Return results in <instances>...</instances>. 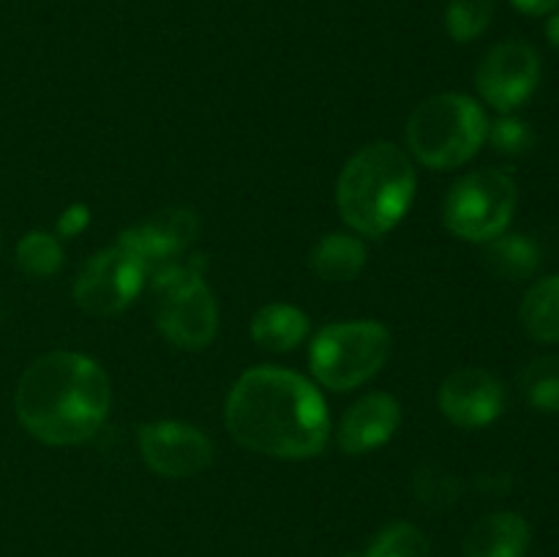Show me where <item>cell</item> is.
Returning a JSON list of instances; mask_svg holds the SVG:
<instances>
[{
  "mask_svg": "<svg viewBox=\"0 0 559 557\" xmlns=\"http://www.w3.org/2000/svg\"><path fill=\"white\" fill-rule=\"evenodd\" d=\"M202 254L191 262H167L153 271L156 325L167 342L180 349H205L216 339L218 306L207 289Z\"/></svg>",
  "mask_w": 559,
  "mask_h": 557,
  "instance_id": "obj_5",
  "label": "cell"
},
{
  "mask_svg": "<svg viewBox=\"0 0 559 557\" xmlns=\"http://www.w3.org/2000/svg\"><path fill=\"white\" fill-rule=\"evenodd\" d=\"M546 38H549L551 47H555L559 52V9L551 11L549 22H546Z\"/></svg>",
  "mask_w": 559,
  "mask_h": 557,
  "instance_id": "obj_27",
  "label": "cell"
},
{
  "mask_svg": "<svg viewBox=\"0 0 559 557\" xmlns=\"http://www.w3.org/2000/svg\"><path fill=\"white\" fill-rule=\"evenodd\" d=\"M224 420L240 446L273 459H311L331 437L320 391L306 377L276 366H257L238 377Z\"/></svg>",
  "mask_w": 559,
  "mask_h": 557,
  "instance_id": "obj_1",
  "label": "cell"
},
{
  "mask_svg": "<svg viewBox=\"0 0 559 557\" xmlns=\"http://www.w3.org/2000/svg\"><path fill=\"white\" fill-rule=\"evenodd\" d=\"M16 418L47 446H76L102 429L109 413V377L82 353H47L22 371Z\"/></svg>",
  "mask_w": 559,
  "mask_h": 557,
  "instance_id": "obj_2",
  "label": "cell"
},
{
  "mask_svg": "<svg viewBox=\"0 0 559 557\" xmlns=\"http://www.w3.org/2000/svg\"><path fill=\"white\" fill-rule=\"evenodd\" d=\"M360 557H431L429 541L415 524L393 522L371 541L366 555Z\"/></svg>",
  "mask_w": 559,
  "mask_h": 557,
  "instance_id": "obj_23",
  "label": "cell"
},
{
  "mask_svg": "<svg viewBox=\"0 0 559 557\" xmlns=\"http://www.w3.org/2000/svg\"><path fill=\"white\" fill-rule=\"evenodd\" d=\"M440 413L462 429H478L497 420L506 410V388L491 371L464 366L442 380L437 393Z\"/></svg>",
  "mask_w": 559,
  "mask_h": 557,
  "instance_id": "obj_11",
  "label": "cell"
},
{
  "mask_svg": "<svg viewBox=\"0 0 559 557\" xmlns=\"http://www.w3.org/2000/svg\"><path fill=\"white\" fill-rule=\"evenodd\" d=\"M522 325L535 342H559V273L540 278L522 300Z\"/></svg>",
  "mask_w": 559,
  "mask_h": 557,
  "instance_id": "obj_18",
  "label": "cell"
},
{
  "mask_svg": "<svg viewBox=\"0 0 559 557\" xmlns=\"http://www.w3.org/2000/svg\"><path fill=\"white\" fill-rule=\"evenodd\" d=\"M415 497L429 511H445L462 495V481L453 473L442 470L440 464H420L413 478Z\"/></svg>",
  "mask_w": 559,
  "mask_h": 557,
  "instance_id": "obj_21",
  "label": "cell"
},
{
  "mask_svg": "<svg viewBox=\"0 0 559 557\" xmlns=\"http://www.w3.org/2000/svg\"><path fill=\"white\" fill-rule=\"evenodd\" d=\"M87 224H91V211H87V205L76 202V205H69L63 213H60L58 235H63V238H74V235H80Z\"/></svg>",
  "mask_w": 559,
  "mask_h": 557,
  "instance_id": "obj_25",
  "label": "cell"
},
{
  "mask_svg": "<svg viewBox=\"0 0 559 557\" xmlns=\"http://www.w3.org/2000/svg\"><path fill=\"white\" fill-rule=\"evenodd\" d=\"M16 265L31 278H49L58 273L63 265V246L58 235L41 233V229L22 235L16 244Z\"/></svg>",
  "mask_w": 559,
  "mask_h": 557,
  "instance_id": "obj_19",
  "label": "cell"
},
{
  "mask_svg": "<svg viewBox=\"0 0 559 557\" xmlns=\"http://www.w3.org/2000/svg\"><path fill=\"white\" fill-rule=\"evenodd\" d=\"M495 16V0H448L445 31L453 42H475Z\"/></svg>",
  "mask_w": 559,
  "mask_h": 557,
  "instance_id": "obj_22",
  "label": "cell"
},
{
  "mask_svg": "<svg viewBox=\"0 0 559 557\" xmlns=\"http://www.w3.org/2000/svg\"><path fill=\"white\" fill-rule=\"evenodd\" d=\"M349 557H360V555H349Z\"/></svg>",
  "mask_w": 559,
  "mask_h": 557,
  "instance_id": "obj_29",
  "label": "cell"
},
{
  "mask_svg": "<svg viewBox=\"0 0 559 557\" xmlns=\"http://www.w3.org/2000/svg\"><path fill=\"white\" fill-rule=\"evenodd\" d=\"M309 333V317L289 304H267L251 317V339L271 353H289Z\"/></svg>",
  "mask_w": 559,
  "mask_h": 557,
  "instance_id": "obj_15",
  "label": "cell"
},
{
  "mask_svg": "<svg viewBox=\"0 0 559 557\" xmlns=\"http://www.w3.org/2000/svg\"><path fill=\"white\" fill-rule=\"evenodd\" d=\"M145 278V260L120 235L118 244L102 249L85 262L74 282V300L87 315L115 317L140 295Z\"/></svg>",
  "mask_w": 559,
  "mask_h": 557,
  "instance_id": "obj_8",
  "label": "cell"
},
{
  "mask_svg": "<svg viewBox=\"0 0 559 557\" xmlns=\"http://www.w3.org/2000/svg\"><path fill=\"white\" fill-rule=\"evenodd\" d=\"M309 265L325 282H353L366 265V249L355 235L331 233L311 249Z\"/></svg>",
  "mask_w": 559,
  "mask_h": 557,
  "instance_id": "obj_16",
  "label": "cell"
},
{
  "mask_svg": "<svg viewBox=\"0 0 559 557\" xmlns=\"http://www.w3.org/2000/svg\"><path fill=\"white\" fill-rule=\"evenodd\" d=\"M516 183L502 169H478L448 189L442 205V222L456 238L486 244L497 238L511 224L516 211Z\"/></svg>",
  "mask_w": 559,
  "mask_h": 557,
  "instance_id": "obj_7",
  "label": "cell"
},
{
  "mask_svg": "<svg viewBox=\"0 0 559 557\" xmlns=\"http://www.w3.org/2000/svg\"><path fill=\"white\" fill-rule=\"evenodd\" d=\"M486 112L464 93H440L426 98L407 120L409 151L431 169L467 164L486 142Z\"/></svg>",
  "mask_w": 559,
  "mask_h": 557,
  "instance_id": "obj_4",
  "label": "cell"
},
{
  "mask_svg": "<svg viewBox=\"0 0 559 557\" xmlns=\"http://www.w3.org/2000/svg\"><path fill=\"white\" fill-rule=\"evenodd\" d=\"M391 355V333L377 320H349L325 325L309 347L317 382L331 391H353L377 375Z\"/></svg>",
  "mask_w": 559,
  "mask_h": 557,
  "instance_id": "obj_6",
  "label": "cell"
},
{
  "mask_svg": "<svg viewBox=\"0 0 559 557\" xmlns=\"http://www.w3.org/2000/svg\"><path fill=\"white\" fill-rule=\"evenodd\" d=\"M197 233H200V222H197L194 211H189V208H167V211H158L156 216H151L140 227L123 233V238L145 260L147 273H153L156 268L175 262V257L183 254L186 246L197 238Z\"/></svg>",
  "mask_w": 559,
  "mask_h": 557,
  "instance_id": "obj_12",
  "label": "cell"
},
{
  "mask_svg": "<svg viewBox=\"0 0 559 557\" xmlns=\"http://www.w3.org/2000/svg\"><path fill=\"white\" fill-rule=\"evenodd\" d=\"M415 197V169L409 156L393 142L360 147L336 183V205L344 224L366 238L391 233Z\"/></svg>",
  "mask_w": 559,
  "mask_h": 557,
  "instance_id": "obj_3",
  "label": "cell"
},
{
  "mask_svg": "<svg viewBox=\"0 0 559 557\" xmlns=\"http://www.w3.org/2000/svg\"><path fill=\"white\" fill-rule=\"evenodd\" d=\"M402 426V407L391 393H366L347 410L338 426V446L349 457H364L385 446Z\"/></svg>",
  "mask_w": 559,
  "mask_h": 557,
  "instance_id": "obj_13",
  "label": "cell"
},
{
  "mask_svg": "<svg viewBox=\"0 0 559 557\" xmlns=\"http://www.w3.org/2000/svg\"><path fill=\"white\" fill-rule=\"evenodd\" d=\"M511 3L513 9H519L522 14L530 16H546L559 9V0H511Z\"/></svg>",
  "mask_w": 559,
  "mask_h": 557,
  "instance_id": "obj_26",
  "label": "cell"
},
{
  "mask_svg": "<svg viewBox=\"0 0 559 557\" xmlns=\"http://www.w3.org/2000/svg\"><path fill=\"white\" fill-rule=\"evenodd\" d=\"M522 391L540 413H559V355H544L522 369Z\"/></svg>",
  "mask_w": 559,
  "mask_h": 557,
  "instance_id": "obj_20",
  "label": "cell"
},
{
  "mask_svg": "<svg viewBox=\"0 0 559 557\" xmlns=\"http://www.w3.org/2000/svg\"><path fill=\"white\" fill-rule=\"evenodd\" d=\"M533 533L522 513L497 511L473 524L464 541V557H524Z\"/></svg>",
  "mask_w": 559,
  "mask_h": 557,
  "instance_id": "obj_14",
  "label": "cell"
},
{
  "mask_svg": "<svg viewBox=\"0 0 559 557\" xmlns=\"http://www.w3.org/2000/svg\"><path fill=\"white\" fill-rule=\"evenodd\" d=\"M540 82V58L530 44L502 42L480 60L475 85L480 98L502 115H511L535 93Z\"/></svg>",
  "mask_w": 559,
  "mask_h": 557,
  "instance_id": "obj_9",
  "label": "cell"
},
{
  "mask_svg": "<svg viewBox=\"0 0 559 557\" xmlns=\"http://www.w3.org/2000/svg\"><path fill=\"white\" fill-rule=\"evenodd\" d=\"M0 246H3V235H0Z\"/></svg>",
  "mask_w": 559,
  "mask_h": 557,
  "instance_id": "obj_28",
  "label": "cell"
},
{
  "mask_svg": "<svg viewBox=\"0 0 559 557\" xmlns=\"http://www.w3.org/2000/svg\"><path fill=\"white\" fill-rule=\"evenodd\" d=\"M484 262L495 276L506 282H522L530 278L540 265V251L535 240L519 233H502L497 238L486 240Z\"/></svg>",
  "mask_w": 559,
  "mask_h": 557,
  "instance_id": "obj_17",
  "label": "cell"
},
{
  "mask_svg": "<svg viewBox=\"0 0 559 557\" xmlns=\"http://www.w3.org/2000/svg\"><path fill=\"white\" fill-rule=\"evenodd\" d=\"M486 140L491 142L497 153L502 156H524V153L533 147L535 134H533V126L522 118H513V115H502L497 123L489 126L486 131Z\"/></svg>",
  "mask_w": 559,
  "mask_h": 557,
  "instance_id": "obj_24",
  "label": "cell"
},
{
  "mask_svg": "<svg viewBox=\"0 0 559 557\" xmlns=\"http://www.w3.org/2000/svg\"><path fill=\"white\" fill-rule=\"evenodd\" d=\"M142 462L162 478H191L213 462V442L197 426L156 420L140 429Z\"/></svg>",
  "mask_w": 559,
  "mask_h": 557,
  "instance_id": "obj_10",
  "label": "cell"
}]
</instances>
